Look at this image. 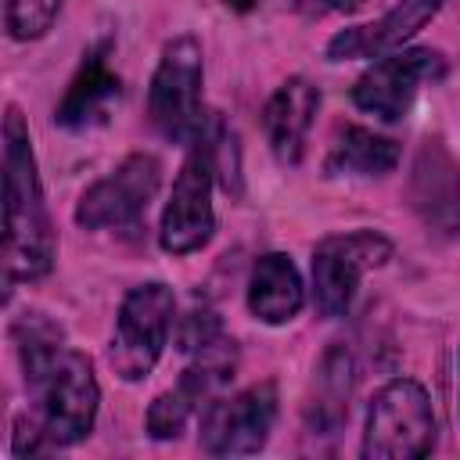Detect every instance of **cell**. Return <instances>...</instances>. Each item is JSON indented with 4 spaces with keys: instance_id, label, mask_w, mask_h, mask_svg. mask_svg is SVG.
<instances>
[{
    "instance_id": "8",
    "label": "cell",
    "mask_w": 460,
    "mask_h": 460,
    "mask_svg": "<svg viewBox=\"0 0 460 460\" xmlns=\"http://www.w3.org/2000/svg\"><path fill=\"white\" fill-rule=\"evenodd\" d=\"M162 165L155 155H129L115 172L90 183L75 205V223L86 230H133L140 226L151 198L158 194Z\"/></svg>"
},
{
    "instance_id": "16",
    "label": "cell",
    "mask_w": 460,
    "mask_h": 460,
    "mask_svg": "<svg viewBox=\"0 0 460 460\" xmlns=\"http://www.w3.org/2000/svg\"><path fill=\"white\" fill-rule=\"evenodd\" d=\"M395 165H399V144L363 126H345L323 158L327 176H385Z\"/></svg>"
},
{
    "instance_id": "14",
    "label": "cell",
    "mask_w": 460,
    "mask_h": 460,
    "mask_svg": "<svg viewBox=\"0 0 460 460\" xmlns=\"http://www.w3.org/2000/svg\"><path fill=\"white\" fill-rule=\"evenodd\" d=\"M119 75L108 68V43L86 50L79 72L72 75L58 111H54V122L65 126V129H90V126H101L108 122L111 108L119 104Z\"/></svg>"
},
{
    "instance_id": "12",
    "label": "cell",
    "mask_w": 460,
    "mask_h": 460,
    "mask_svg": "<svg viewBox=\"0 0 460 460\" xmlns=\"http://www.w3.org/2000/svg\"><path fill=\"white\" fill-rule=\"evenodd\" d=\"M446 0H399L392 11H385L370 25H356L338 32L327 43V61H349V58H381L402 47L413 32H420Z\"/></svg>"
},
{
    "instance_id": "11",
    "label": "cell",
    "mask_w": 460,
    "mask_h": 460,
    "mask_svg": "<svg viewBox=\"0 0 460 460\" xmlns=\"http://www.w3.org/2000/svg\"><path fill=\"white\" fill-rule=\"evenodd\" d=\"M410 198L438 234H460V165L438 140H424L410 172Z\"/></svg>"
},
{
    "instance_id": "2",
    "label": "cell",
    "mask_w": 460,
    "mask_h": 460,
    "mask_svg": "<svg viewBox=\"0 0 460 460\" xmlns=\"http://www.w3.org/2000/svg\"><path fill=\"white\" fill-rule=\"evenodd\" d=\"M58 259V237L47 216L36 155L22 111L4 119V270L7 280H40Z\"/></svg>"
},
{
    "instance_id": "4",
    "label": "cell",
    "mask_w": 460,
    "mask_h": 460,
    "mask_svg": "<svg viewBox=\"0 0 460 460\" xmlns=\"http://www.w3.org/2000/svg\"><path fill=\"white\" fill-rule=\"evenodd\" d=\"M435 446V413L420 381L395 377L381 385L367 406L363 456L367 460H417Z\"/></svg>"
},
{
    "instance_id": "5",
    "label": "cell",
    "mask_w": 460,
    "mask_h": 460,
    "mask_svg": "<svg viewBox=\"0 0 460 460\" xmlns=\"http://www.w3.org/2000/svg\"><path fill=\"white\" fill-rule=\"evenodd\" d=\"M172 313H176V298H172V288L162 280L137 284L122 298L119 316H115L111 349H108L111 370L122 381H140L155 370L165 349L169 327H172Z\"/></svg>"
},
{
    "instance_id": "6",
    "label": "cell",
    "mask_w": 460,
    "mask_h": 460,
    "mask_svg": "<svg viewBox=\"0 0 460 460\" xmlns=\"http://www.w3.org/2000/svg\"><path fill=\"white\" fill-rule=\"evenodd\" d=\"M392 259V241L377 230L331 234L313 252V298L323 316H345L359 277Z\"/></svg>"
},
{
    "instance_id": "1",
    "label": "cell",
    "mask_w": 460,
    "mask_h": 460,
    "mask_svg": "<svg viewBox=\"0 0 460 460\" xmlns=\"http://www.w3.org/2000/svg\"><path fill=\"white\" fill-rule=\"evenodd\" d=\"M22 367H25V392H29V417L18 420L14 431V456H40L65 446H75L90 435L101 388L93 377V363L58 345V334H32L22 341Z\"/></svg>"
},
{
    "instance_id": "22",
    "label": "cell",
    "mask_w": 460,
    "mask_h": 460,
    "mask_svg": "<svg viewBox=\"0 0 460 460\" xmlns=\"http://www.w3.org/2000/svg\"><path fill=\"white\" fill-rule=\"evenodd\" d=\"M230 11H252L255 7V0H223Z\"/></svg>"
},
{
    "instance_id": "19",
    "label": "cell",
    "mask_w": 460,
    "mask_h": 460,
    "mask_svg": "<svg viewBox=\"0 0 460 460\" xmlns=\"http://www.w3.org/2000/svg\"><path fill=\"white\" fill-rule=\"evenodd\" d=\"M198 410H194V402L183 395V388L176 385V388H169V392H162L151 406H147V431H151V438H176L183 428H187V420L194 417Z\"/></svg>"
},
{
    "instance_id": "23",
    "label": "cell",
    "mask_w": 460,
    "mask_h": 460,
    "mask_svg": "<svg viewBox=\"0 0 460 460\" xmlns=\"http://www.w3.org/2000/svg\"><path fill=\"white\" fill-rule=\"evenodd\" d=\"M456 410H460V349H456Z\"/></svg>"
},
{
    "instance_id": "13",
    "label": "cell",
    "mask_w": 460,
    "mask_h": 460,
    "mask_svg": "<svg viewBox=\"0 0 460 460\" xmlns=\"http://www.w3.org/2000/svg\"><path fill=\"white\" fill-rule=\"evenodd\" d=\"M316 108H320V90L305 75H291L273 90V97L262 108V129L277 162L295 165L302 158Z\"/></svg>"
},
{
    "instance_id": "9",
    "label": "cell",
    "mask_w": 460,
    "mask_h": 460,
    "mask_svg": "<svg viewBox=\"0 0 460 460\" xmlns=\"http://www.w3.org/2000/svg\"><path fill=\"white\" fill-rule=\"evenodd\" d=\"M277 420V388L273 381H259L230 399H216L201 410L198 438L212 456H248L259 453Z\"/></svg>"
},
{
    "instance_id": "21",
    "label": "cell",
    "mask_w": 460,
    "mask_h": 460,
    "mask_svg": "<svg viewBox=\"0 0 460 460\" xmlns=\"http://www.w3.org/2000/svg\"><path fill=\"white\" fill-rule=\"evenodd\" d=\"M327 11H356L359 4H367V0H320Z\"/></svg>"
},
{
    "instance_id": "20",
    "label": "cell",
    "mask_w": 460,
    "mask_h": 460,
    "mask_svg": "<svg viewBox=\"0 0 460 460\" xmlns=\"http://www.w3.org/2000/svg\"><path fill=\"white\" fill-rule=\"evenodd\" d=\"M223 327H219V316L212 309H194L183 316L180 323V349L183 352H198L201 345H208L212 338H219Z\"/></svg>"
},
{
    "instance_id": "15",
    "label": "cell",
    "mask_w": 460,
    "mask_h": 460,
    "mask_svg": "<svg viewBox=\"0 0 460 460\" xmlns=\"http://www.w3.org/2000/svg\"><path fill=\"white\" fill-rule=\"evenodd\" d=\"M305 302V291H302V277L295 270V262L280 252H270L262 255L255 266H252V277H248V309L255 320L270 323V327H280L288 320L298 316Z\"/></svg>"
},
{
    "instance_id": "24",
    "label": "cell",
    "mask_w": 460,
    "mask_h": 460,
    "mask_svg": "<svg viewBox=\"0 0 460 460\" xmlns=\"http://www.w3.org/2000/svg\"><path fill=\"white\" fill-rule=\"evenodd\" d=\"M291 4H295V0H291Z\"/></svg>"
},
{
    "instance_id": "10",
    "label": "cell",
    "mask_w": 460,
    "mask_h": 460,
    "mask_svg": "<svg viewBox=\"0 0 460 460\" xmlns=\"http://www.w3.org/2000/svg\"><path fill=\"white\" fill-rule=\"evenodd\" d=\"M446 72L442 65V54L438 50H428V47H410V50H392V54H381V61H374L352 86V104L381 122H399L420 83L428 79H438Z\"/></svg>"
},
{
    "instance_id": "17",
    "label": "cell",
    "mask_w": 460,
    "mask_h": 460,
    "mask_svg": "<svg viewBox=\"0 0 460 460\" xmlns=\"http://www.w3.org/2000/svg\"><path fill=\"white\" fill-rule=\"evenodd\" d=\"M234 370H237V345L226 334H219L194 352V363L183 370L180 388L201 413L208 402H216L223 395V388L234 381Z\"/></svg>"
},
{
    "instance_id": "7",
    "label": "cell",
    "mask_w": 460,
    "mask_h": 460,
    "mask_svg": "<svg viewBox=\"0 0 460 460\" xmlns=\"http://www.w3.org/2000/svg\"><path fill=\"white\" fill-rule=\"evenodd\" d=\"M212 180H216L212 151L198 137L176 172V183H172V194L165 201L162 226H158V241L169 255H190L208 244V237L216 230Z\"/></svg>"
},
{
    "instance_id": "18",
    "label": "cell",
    "mask_w": 460,
    "mask_h": 460,
    "mask_svg": "<svg viewBox=\"0 0 460 460\" xmlns=\"http://www.w3.org/2000/svg\"><path fill=\"white\" fill-rule=\"evenodd\" d=\"M61 11V0H4V22L14 40H40Z\"/></svg>"
},
{
    "instance_id": "3",
    "label": "cell",
    "mask_w": 460,
    "mask_h": 460,
    "mask_svg": "<svg viewBox=\"0 0 460 460\" xmlns=\"http://www.w3.org/2000/svg\"><path fill=\"white\" fill-rule=\"evenodd\" d=\"M201 83H205L201 43L194 36L169 40L162 58H158L151 93H147V111H151V122L162 137L190 147L208 129L212 115L205 111Z\"/></svg>"
}]
</instances>
